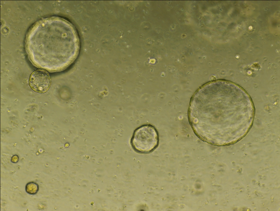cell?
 Listing matches in <instances>:
<instances>
[{
    "mask_svg": "<svg viewBox=\"0 0 280 211\" xmlns=\"http://www.w3.org/2000/svg\"><path fill=\"white\" fill-rule=\"evenodd\" d=\"M253 106L242 88L228 81L211 82L199 89L192 97L188 118L196 135L215 145L229 143L231 116H253Z\"/></svg>",
    "mask_w": 280,
    "mask_h": 211,
    "instance_id": "cell-1",
    "label": "cell"
},
{
    "mask_svg": "<svg viewBox=\"0 0 280 211\" xmlns=\"http://www.w3.org/2000/svg\"><path fill=\"white\" fill-rule=\"evenodd\" d=\"M159 142L158 133L155 127L150 125H144L137 128L131 140L133 149L142 153L153 151L158 146Z\"/></svg>",
    "mask_w": 280,
    "mask_h": 211,
    "instance_id": "cell-2",
    "label": "cell"
},
{
    "mask_svg": "<svg viewBox=\"0 0 280 211\" xmlns=\"http://www.w3.org/2000/svg\"><path fill=\"white\" fill-rule=\"evenodd\" d=\"M51 79L49 73L46 71L38 70L33 72L29 80V86L35 92L44 93L49 89Z\"/></svg>",
    "mask_w": 280,
    "mask_h": 211,
    "instance_id": "cell-3",
    "label": "cell"
},
{
    "mask_svg": "<svg viewBox=\"0 0 280 211\" xmlns=\"http://www.w3.org/2000/svg\"><path fill=\"white\" fill-rule=\"evenodd\" d=\"M39 188L38 185L33 182L28 183L25 187L26 192L31 195H34L37 193L39 190Z\"/></svg>",
    "mask_w": 280,
    "mask_h": 211,
    "instance_id": "cell-4",
    "label": "cell"
},
{
    "mask_svg": "<svg viewBox=\"0 0 280 211\" xmlns=\"http://www.w3.org/2000/svg\"><path fill=\"white\" fill-rule=\"evenodd\" d=\"M19 157L17 155H14L12 158L11 162L14 163H17L19 160Z\"/></svg>",
    "mask_w": 280,
    "mask_h": 211,
    "instance_id": "cell-5",
    "label": "cell"
}]
</instances>
